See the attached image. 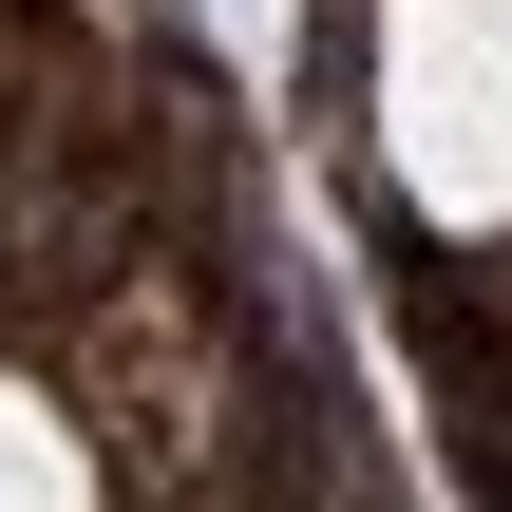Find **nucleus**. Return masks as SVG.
<instances>
[{"instance_id":"1","label":"nucleus","mask_w":512,"mask_h":512,"mask_svg":"<svg viewBox=\"0 0 512 512\" xmlns=\"http://www.w3.org/2000/svg\"><path fill=\"white\" fill-rule=\"evenodd\" d=\"M399 133L437 209L512 228V0H399Z\"/></svg>"},{"instance_id":"2","label":"nucleus","mask_w":512,"mask_h":512,"mask_svg":"<svg viewBox=\"0 0 512 512\" xmlns=\"http://www.w3.org/2000/svg\"><path fill=\"white\" fill-rule=\"evenodd\" d=\"M0 512H95L76 418H57V399H19V380H0Z\"/></svg>"}]
</instances>
